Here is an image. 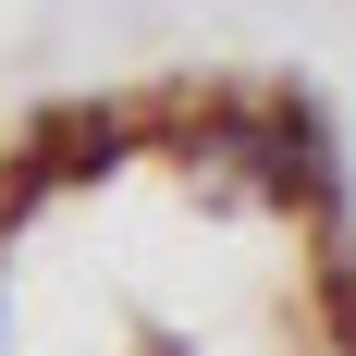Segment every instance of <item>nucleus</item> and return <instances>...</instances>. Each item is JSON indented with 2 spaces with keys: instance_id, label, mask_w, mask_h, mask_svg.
Wrapping results in <instances>:
<instances>
[{
  "instance_id": "f257e3e1",
  "label": "nucleus",
  "mask_w": 356,
  "mask_h": 356,
  "mask_svg": "<svg viewBox=\"0 0 356 356\" xmlns=\"http://www.w3.org/2000/svg\"><path fill=\"white\" fill-rule=\"evenodd\" d=\"M0 356H356V197L307 86H111L0 160Z\"/></svg>"
}]
</instances>
